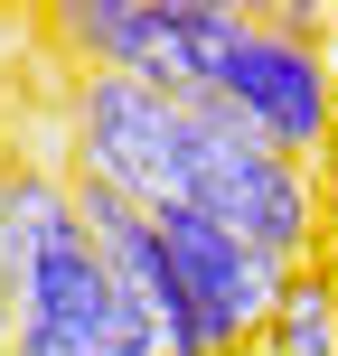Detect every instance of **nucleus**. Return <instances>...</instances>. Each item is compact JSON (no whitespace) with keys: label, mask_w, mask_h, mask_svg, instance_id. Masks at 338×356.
Here are the masks:
<instances>
[{"label":"nucleus","mask_w":338,"mask_h":356,"mask_svg":"<svg viewBox=\"0 0 338 356\" xmlns=\"http://www.w3.org/2000/svg\"><path fill=\"white\" fill-rule=\"evenodd\" d=\"M10 272H19V328L10 356H160V319L113 282L75 216L66 160H19V207H10Z\"/></svg>","instance_id":"nucleus-1"},{"label":"nucleus","mask_w":338,"mask_h":356,"mask_svg":"<svg viewBox=\"0 0 338 356\" xmlns=\"http://www.w3.org/2000/svg\"><path fill=\"white\" fill-rule=\"evenodd\" d=\"M254 338H263V356H338V272L291 263L282 291H272V319Z\"/></svg>","instance_id":"nucleus-8"},{"label":"nucleus","mask_w":338,"mask_h":356,"mask_svg":"<svg viewBox=\"0 0 338 356\" xmlns=\"http://www.w3.org/2000/svg\"><path fill=\"white\" fill-rule=\"evenodd\" d=\"M178 207L216 216L226 234H245V244L272 253V263H310V244H320V178L301 160H282V150L245 141V131H226V122L197 131L188 197H178Z\"/></svg>","instance_id":"nucleus-4"},{"label":"nucleus","mask_w":338,"mask_h":356,"mask_svg":"<svg viewBox=\"0 0 338 356\" xmlns=\"http://www.w3.org/2000/svg\"><path fill=\"white\" fill-rule=\"evenodd\" d=\"M197 131H207V113H178L141 75H75V94H66V169L123 188L151 216L188 197Z\"/></svg>","instance_id":"nucleus-3"},{"label":"nucleus","mask_w":338,"mask_h":356,"mask_svg":"<svg viewBox=\"0 0 338 356\" xmlns=\"http://www.w3.org/2000/svg\"><path fill=\"white\" fill-rule=\"evenodd\" d=\"M10 207H19V160H0V356L19 328V272H10Z\"/></svg>","instance_id":"nucleus-9"},{"label":"nucleus","mask_w":338,"mask_h":356,"mask_svg":"<svg viewBox=\"0 0 338 356\" xmlns=\"http://www.w3.org/2000/svg\"><path fill=\"white\" fill-rule=\"evenodd\" d=\"M47 29L75 56V75H141L151 47H160V29H169V0H75Z\"/></svg>","instance_id":"nucleus-6"},{"label":"nucleus","mask_w":338,"mask_h":356,"mask_svg":"<svg viewBox=\"0 0 338 356\" xmlns=\"http://www.w3.org/2000/svg\"><path fill=\"white\" fill-rule=\"evenodd\" d=\"M207 122H226V131H245V141H263V150L310 169L338 141V56L310 47V38L263 29L254 10H235V38L216 56Z\"/></svg>","instance_id":"nucleus-2"},{"label":"nucleus","mask_w":338,"mask_h":356,"mask_svg":"<svg viewBox=\"0 0 338 356\" xmlns=\"http://www.w3.org/2000/svg\"><path fill=\"white\" fill-rule=\"evenodd\" d=\"M151 225H160L169 272H178V291H188L197 328H207V356H235L254 328L272 319V291H282V272H291V263L254 253L245 234H226L216 216H197V207H160Z\"/></svg>","instance_id":"nucleus-5"},{"label":"nucleus","mask_w":338,"mask_h":356,"mask_svg":"<svg viewBox=\"0 0 338 356\" xmlns=\"http://www.w3.org/2000/svg\"><path fill=\"white\" fill-rule=\"evenodd\" d=\"M226 38H235V0H169V29H160V47H151L141 85H151V94H169L178 113H207Z\"/></svg>","instance_id":"nucleus-7"},{"label":"nucleus","mask_w":338,"mask_h":356,"mask_svg":"<svg viewBox=\"0 0 338 356\" xmlns=\"http://www.w3.org/2000/svg\"><path fill=\"white\" fill-rule=\"evenodd\" d=\"M0 160H10V150H0Z\"/></svg>","instance_id":"nucleus-10"}]
</instances>
